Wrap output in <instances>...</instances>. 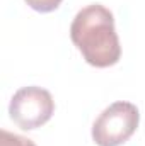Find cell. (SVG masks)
I'll return each instance as SVG.
<instances>
[{"instance_id": "cell-1", "label": "cell", "mask_w": 145, "mask_h": 146, "mask_svg": "<svg viewBox=\"0 0 145 146\" xmlns=\"http://www.w3.org/2000/svg\"><path fill=\"white\" fill-rule=\"evenodd\" d=\"M70 37L84 60L96 68L113 66L121 58L114 17L104 5L94 3L84 7L70 26Z\"/></svg>"}, {"instance_id": "cell-2", "label": "cell", "mask_w": 145, "mask_h": 146, "mask_svg": "<svg viewBox=\"0 0 145 146\" xmlns=\"http://www.w3.org/2000/svg\"><path fill=\"white\" fill-rule=\"evenodd\" d=\"M140 114L132 102H114L101 112L92 126V139L97 146H119L137 131Z\"/></svg>"}, {"instance_id": "cell-3", "label": "cell", "mask_w": 145, "mask_h": 146, "mask_svg": "<svg viewBox=\"0 0 145 146\" xmlns=\"http://www.w3.org/2000/svg\"><path fill=\"white\" fill-rule=\"evenodd\" d=\"M53 112L55 100L51 94L34 85L17 90L9 106V114L12 121L24 131L41 127L51 119Z\"/></svg>"}, {"instance_id": "cell-4", "label": "cell", "mask_w": 145, "mask_h": 146, "mask_svg": "<svg viewBox=\"0 0 145 146\" xmlns=\"http://www.w3.org/2000/svg\"><path fill=\"white\" fill-rule=\"evenodd\" d=\"M0 146H36L31 139L24 138V136H19V134H14V133H9L5 129L0 131Z\"/></svg>"}, {"instance_id": "cell-5", "label": "cell", "mask_w": 145, "mask_h": 146, "mask_svg": "<svg viewBox=\"0 0 145 146\" xmlns=\"http://www.w3.org/2000/svg\"><path fill=\"white\" fill-rule=\"evenodd\" d=\"M26 3L38 12H51L60 7L62 0H26Z\"/></svg>"}]
</instances>
